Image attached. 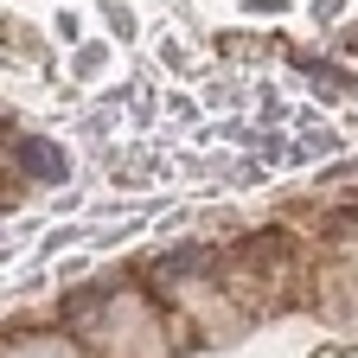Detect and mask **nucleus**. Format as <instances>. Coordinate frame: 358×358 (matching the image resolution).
<instances>
[{
	"label": "nucleus",
	"instance_id": "obj_1",
	"mask_svg": "<svg viewBox=\"0 0 358 358\" xmlns=\"http://www.w3.org/2000/svg\"><path fill=\"white\" fill-rule=\"evenodd\" d=\"M13 160H20L32 179H64V154L45 141V134H20V141H13Z\"/></svg>",
	"mask_w": 358,
	"mask_h": 358
}]
</instances>
